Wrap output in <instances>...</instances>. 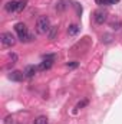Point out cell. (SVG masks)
Here are the masks:
<instances>
[{
  "label": "cell",
  "mask_w": 122,
  "mask_h": 124,
  "mask_svg": "<svg viewBox=\"0 0 122 124\" xmlns=\"http://www.w3.org/2000/svg\"><path fill=\"white\" fill-rule=\"evenodd\" d=\"M56 59V55H46V56H43V61L39 63V71H46V69H50L52 68V65H53V62Z\"/></svg>",
  "instance_id": "cell-4"
},
{
  "label": "cell",
  "mask_w": 122,
  "mask_h": 124,
  "mask_svg": "<svg viewBox=\"0 0 122 124\" xmlns=\"http://www.w3.org/2000/svg\"><path fill=\"white\" fill-rule=\"evenodd\" d=\"M37 69H39V68L34 66V65H27V66L25 68V71H23V72H25V77H26V78H33V77L36 75Z\"/></svg>",
  "instance_id": "cell-8"
},
{
  "label": "cell",
  "mask_w": 122,
  "mask_h": 124,
  "mask_svg": "<svg viewBox=\"0 0 122 124\" xmlns=\"http://www.w3.org/2000/svg\"><path fill=\"white\" fill-rule=\"evenodd\" d=\"M106 19H108V13H106L105 10H96V12L93 13V20H95V23H98V25L105 23Z\"/></svg>",
  "instance_id": "cell-5"
},
{
  "label": "cell",
  "mask_w": 122,
  "mask_h": 124,
  "mask_svg": "<svg viewBox=\"0 0 122 124\" xmlns=\"http://www.w3.org/2000/svg\"><path fill=\"white\" fill-rule=\"evenodd\" d=\"M85 105H88V100H83V101H81V102H78V104H76V107H75V113H76L78 110H81V108H83Z\"/></svg>",
  "instance_id": "cell-16"
},
{
  "label": "cell",
  "mask_w": 122,
  "mask_h": 124,
  "mask_svg": "<svg viewBox=\"0 0 122 124\" xmlns=\"http://www.w3.org/2000/svg\"><path fill=\"white\" fill-rule=\"evenodd\" d=\"M14 31H16V33H17L20 42H25V43H26V42H32V40H33V36L29 33L27 26H26L25 23H22V22L16 23V25H14Z\"/></svg>",
  "instance_id": "cell-1"
},
{
  "label": "cell",
  "mask_w": 122,
  "mask_h": 124,
  "mask_svg": "<svg viewBox=\"0 0 122 124\" xmlns=\"http://www.w3.org/2000/svg\"><path fill=\"white\" fill-rule=\"evenodd\" d=\"M27 6V0H19V7H17V12H23Z\"/></svg>",
  "instance_id": "cell-15"
},
{
  "label": "cell",
  "mask_w": 122,
  "mask_h": 124,
  "mask_svg": "<svg viewBox=\"0 0 122 124\" xmlns=\"http://www.w3.org/2000/svg\"><path fill=\"white\" fill-rule=\"evenodd\" d=\"M17 7H19V0H10V1H7V3L4 4V9H6V12H9V13L17 12Z\"/></svg>",
  "instance_id": "cell-6"
},
{
  "label": "cell",
  "mask_w": 122,
  "mask_h": 124,
  "mask_svg": "<svg viewBox=\"0 0 122 124\" xmlns=\"http://www.w3.org/2000/svg\"><path fill=\"white\" fill-rule=\"evenodd\" d=\"M81 31V28L78 26V25H70L69 28H68V35L69 36H75V35H78Z\"/></svg>",
  "instance_id": "cell-9"
},
{
  "label": "cell",
  "mask_w": 122,
  "mask_h": 124,
  "mask_svg": "<svg viewBox=\"0 0 122 124\" xmlns=\"http://www.w3.org/2000/svg\"><path fill=\"white\" fill-rule=\"evenodd\" d=\"M66 3V0H59V1H56V10H65L66 7H68V4H65Z\"/></svg>",
  "instance_id": "cell-12"
},
{
  "label": "cell",
  "mask_w": 122,
  "mask_h": 124,
  "mask_svg": "<svg viewBox=\"0 0 122 124\" xmlns=\"http://www.w3.org/2000/svg\"><path fill=\"white\" fill-rule=\"evenodd\" d=\"M34 124H49V121H47V118L45 116H40V117H37L34 120Z\"/></svg>",
  "instance_id": "cell-14"
},
{
  "label": "cell",
  "mask_w": 122,
  "mask_h": 124,
  "mask_svg": "<svg viewBox=\"0 0 122 124\" xmlns=\"http://www.w3.org/2000/svg\"><path fill=\"white\" fill-rule=\"evenodd\" d=\"M102 42H105V43H111V42H112L111 35H103V36H102Z\"/></svg>",
  "instance_id": "cell-17"
},
{
  "label": "cell",
  "mask_w": 122,
  "mask_h": 124,
  "mask_svg": "<svg viewBox=\"0 0 122 124\" xmlns=\"http://www.w3.org/2000/svg\"><path fill=\"white\" fill-rule=\"evenodd\" d=\"M0 42L4 48H12L16 43V38L14 35H12V32H3L0 35Z\"/></svg>",
  "instance_id": "cell-3"
},
{
  "label": "cell",
  "mask_w": 122,
  "mask_h": 124,
  "mask_svg": "<svg viewBox=\"0 0 122 124\" xmlns=\"http://www.w3.org/2000/svg\"><path fill=\"white\" fill-rule=\"evenodd\" d=\"M23 78H26V77H25V72H20V71H12V72L9 74V79L16 81V82H20Z\"/></svg>",
  "instance_id": "cell-7"
},
{
  "label": "cell",
  "mask_w": 122,
  "mask_h": 124,
  "mask_svg": "<svg viewBox=\"0 0 122 124\" xmlns=\"http://www.w3.org/2000/svg\"><path fill=\"white\" fill-rule=\"evenodd\" d=\"M111 28H112L114 31H119V29L122 28V22L121 20H115V22H112V23H111Z\"/></svg>",
  "instance_id": "cell-13"
},
{
  "label": "cell",
  "mask_w": 122,
  "mask_h": 124,
  "mask_svg": "<svg viewBox=\"0 0 122 124\" xmlns=\"http://www.w3.org/2000/svg\"><path fill=\"white\" fill-rule=\"evenodd\" d=\"M50 28H52V25H50V19L47 17V16H40L39 19H37V22H36V31L37 33H40V35H47V32L50 31Z\"/></svg>",
  "instance_id": "cell-2"
},
{
  "label": "cell",
  "mask_w": 122,
  "mask_h": 124,
  "mask_svg": "<svg viewBox=\"0 0 122 124\" xmlns=\"http://www.w3.org/2000/svg\"><path fill=\"white\" fill-rule=\"evenodd\" d=\"M58 32H59V28H58V26H52V28H50V31L47 32V38H49L50 40H53V39L56 38Z\"/></svg>",
  "instance_id": "cell-10"
},
{
  "label": "cell",
  "mask_w": 122,
  "mask_h": 124,
  "mask_svg": "<svg viewBox=\"0 0 122 124\" xmlns=\"http://www.w3.org/2000/svg\"><path fill=\"white\" fill-rule=\"evenodd\" d=\"M4 124H13V117L12 116H7L4 118Z\"/></svg>",
  "instance_id": "cell-18"
},
{
  "label": "cell",
  "mask_w": 122,
  "mask_h": 124,
  "mask_svg": "<svg viewBox=\"0 0 122 124\" xmlns=\"http://www.w3.org/2000/svg\"><path fill=\"white\" fill-rule=\"evenodd\" d=\"M119 0H96L98 4H103V6H111V4H116Z\"/></svg>",
  "instance_id": "cell-11"
},
{
  "label": "cell",
  "mask_w": 122,
  "mask_h": 124,
  "mask_svg": "<svg viewBox=\"0 0 122 124\" xmlns=\"http://www.w3.org/2000/svg\"><path fill=\"white\" fill-rule=\"evenodd\" d=\"M75 66H78L76 62H73V63H68V68H75Z\"/></svg>",
  "instance_id": "cell-19"
}]
</instances>
